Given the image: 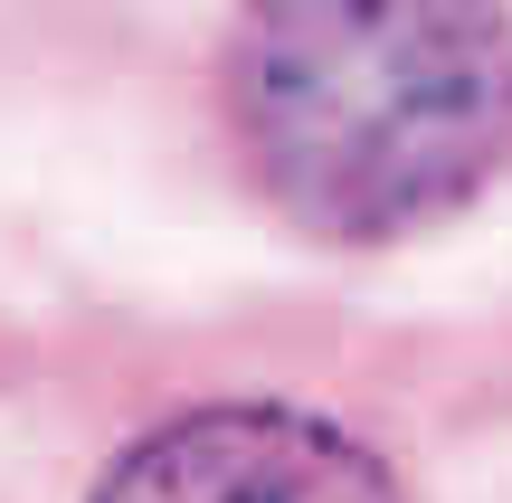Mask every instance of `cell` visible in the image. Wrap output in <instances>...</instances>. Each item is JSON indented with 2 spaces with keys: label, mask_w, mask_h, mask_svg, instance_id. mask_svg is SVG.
I'll return each mask as SVG.
<instances>
[{
  "label": "cell",
  "mask_w": 512,
  "mask_h": 503,
  "mask_svg": "<svg viewBox=\"0 0 512 503\" xmlns=\"http://www.w3.org/2000/svg\"><path fill=\"white\" fill-rule=\"evenodd\" d=\"M219 105L247 181L323 247H399L512 162V19L465 0H266Z\"/></svg>",
  "instance_id": "cell-1"
},
{
  "label": "cell",
  "mask_w": 512,
  "mask_h": 503,
  "mask_svg": "<svg viewBox=\"0 0 512 503\" xmlns=\"http://www.w3.org/2000/svg\"><path fill=\"white\" fill-rule=\"evenodd\" d=\"M86 503H408L399 466L294 399H200L143 428Z\"/></svg>",
  "instance_id": "cell-2"
}]
</instances>
